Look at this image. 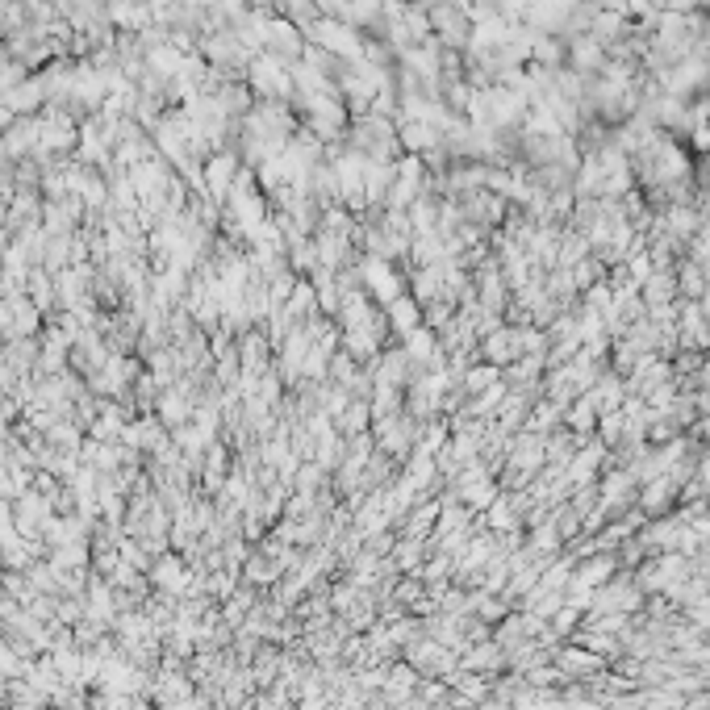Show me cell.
I'll list each match as a JSON object with an SVG mask.
<instances>
[{
    "instance_id": "cell-1",
    "label": "cell",
    "mask_w": 710,
    "mask_h": 710,
    "mask_svg": "<svg viewBox=\"0 0 710 710\" xmlns=\"http://www.w3.org/2000/svg\"><path fill=\"white\" fill-rule=\"evenodd\" d=\"M669 5H673V9H690V5H694V0H669Z\"/></svg>"
}]
</instances>
